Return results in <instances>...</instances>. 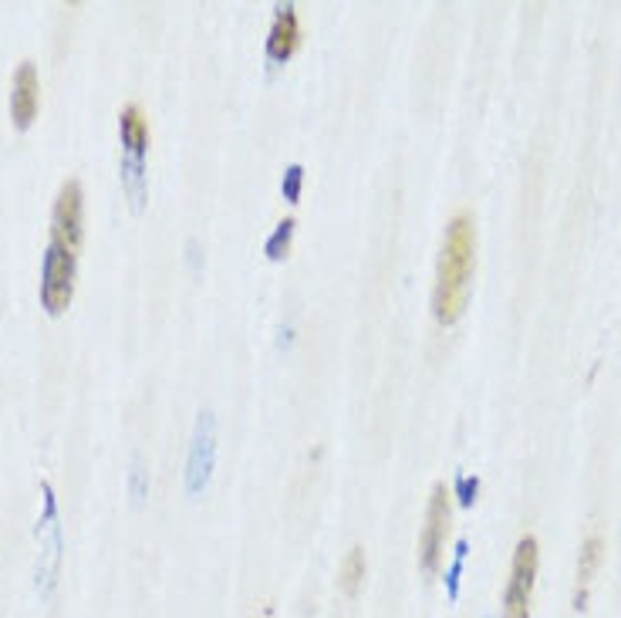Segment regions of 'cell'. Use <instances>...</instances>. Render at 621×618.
I'll return each instance as SVG.
<instances>
[{
  "label": "cell",
  "mask_w": 621,
  "mask_h": 618,
  "mask_svg": "<svg viewBox=\"0 0 621 618\" xmlns=\"http://www.w3.org/2000/svg\"><path fill=\"white\" fill-rule=\"evenodd\" d=\"M477 260V227L470 213H457L442 237L439 268H435V291H432V315L439 325H457L467 298Z\"/></svg>",
  "instance_id": "6da1fadb"
},
{
  "label": "cell",
  "mask_w": 621,
  "mask_h": 618,
  "mask_svg": "<svg viewBox=\"0 0 621 618\" xmlns=\"http://www.w3.org/2000/svg\"><path fill=\"white\" fill-rule=\"evenodd\" d=\"M538 581V538H520L513 551L510 585L503 598V618H530V598H534Z\"/></svg>",
  "instance_id": "7a4b0ae2"
},
{
  "label": "cell",
  "mask_w": 621,
  "mask_h": 618,
  "mask_svg": "<svg viewBox=\"0 0 621 618\" xmlns=\"http://www.w3.org/2000/svg\"><path fill=\"white\" fill-rule=\"evenodd\" d=\"M447 535H450V490L435 484L429 507H425V527L419 538V568L425 575H435L442 548H447Z\"/></svg>",
  "instance_id": "3957f363"
},
{
  "label": "cell",
  "mask_w": 621,
  "mask_h": 618,
  "mask_svg": "<svg viewBox=\"0 0 621 618\" xmlns=\"http://www.w3.org/2000/svg\"><path fill=\"white\" fill-rule=\"evenodd\" d=\"M74 295V250L51 240L44 253V275H41V301L51 315H61Z\"/></svg>",
  "instance_id": "277c9868"
},
{
  "label": "cell",
  "mask_w": 621,
  "mask_h": 618,
  "mask_svg": "<svg viewBox=\"0 0 621 618\" xmlns=\"http://www.w3.org/2000/svg\"><path fill=\"white\" fill-rule=\"evenodd\" d=\"M217 464V419L213 412H200L197 429H193V443H190V460H187V494L197 497L207 490Z\"/></svg>",
  "instance_id": "5b68a950"
},
{
  "label": "cell",
  "mask_w": 621,
  "mask_h": 618,
  "mask_svg": "<svg viewBox=\"0 0 621 618\" xmlns=\"http://www.w3.org/2000/svg\"><path fill=\"white\" fill-rule=\"evenodd\" d=\"M44 524L38 527L41 538V558H38V591L48 598L58 581V565H61V531H58V517H54V497L51 487H44Z\"/></svg>",
  "instance_id": "8992f818"
},
{
  "label": "cell",
  "mask_w": 621,
  "mask_h": 618,
  "mask_svg": "<svg viewBox=\"0 0 621 618\" xmlns=\"http://www.w3.org/2000/svg\"><path fill=\"white\" fill-rule=\"evenodd\" d=\"M51 240L68 250H74L81 240V187H78V180H68L58 190L54 213H51Z\"/></svg>",
  "instance_id": "52a82bcc"
},
{
  "label": "cell",
  "mask_w": 621,
  "mask_h": 618,
  "mask_svg": "<svg viewBox=\"0 0 621 618\" xmlns=\"http://www.w3.org/2000/svg\"><path fill=\"white\" fill-rule=\"evenodd\" d=\"M38 109H41L38 68L31 61H24L14 71V84H11V122H14V129H31V122L38 119Z\"/></svg>",
  "instance_id": "ba28073f"
},
{
  "label": "cell",
  "mask_w": 621,
  "mask_h": 618,
  "mask_svg": "<svg viewBox=\"0 0 621 618\" xmlns=\"http://www.w3.org/2000/svg\"><path fill=\"white\" fill-rule=\"evenodd\" d=\"M298 41H301L298 11H294V4H281L278 14H274L271 38H268V54H271L274 61H288V58L298 51Z\"/></svg>",
  "instance_id": "9c48e42d"
},
{
  "label": "cell",
  "mask_w": 621,
  "mask_h": 618,
  "mask_svg": "<svg viewBox=\"0 0 621 618\" xmlns=\"http://www.w3.org/2000/svg\"><path fill=\"white\" fill-rule=\"evenodd\" d=\"M601 558H604V541H601V535H591L578 555V578H574V608L578 611L588 608V595H591L594 575L601 568Z\"/></svg>",
  "instance_id": "30bf717a"
},
{
  "label": "cell",
  "mask_w": 621,
  "mask_h": 618,
  "mask_svg": "<svg viewBox=\"0 0 621 618\" xmlns=\"http://www.w3.org/2000/svg\"><path fill=\"white\" fill-rule=\"evenodd\" d=\"M119 132H122L126 156L146 159V152H149V122H146V112H142L139 106H126V109H122V116H119Z\"/></svg>",
  "instance_id": "8fae6325"
},
{
  "label": "cell",
  "mask_w": 621,
  "mask_h": 618,
  "mask_svg": "<svg viewBox=\"0 0 621 618\" xmlns=\"http://www.w3.org/2000/svg\"><path fill=\"white\" fill-rule=\"evenodd\" d=\"M365 575H369V558H365V551H362V548H351V551L344 555V561H341V575H338L341 591H344L348 598H354V595L362 591V585H365Z\"/></svg>",
  "instance_id": "7c38bea8"
},
{
  "label": "cell",
  "mask_w": 621,
  "mask_h": 618,
  "mask_svg": "<svg viewBox=\"0 0 621 618\" xmlns=\"http://www.w3.org/2000/svg\"><path fill=\"white\" fill-rule=\"evenodd\" d=\"M291 233H294V223H291V220H284V223L274 230V237L268 240V257H271V260H281V257L288 253V247H291Z\"/></svg>",
  "instance_id": "4fadbf2b"
},
{
  "label": "cell",
  "mask_w": 621,
  "mask_h": 618,
  "mask_svg": "<svg viewBox=\"0 0 621 618\" xmlns=\"http://www.w3.org/2000/svg\"><path fill=\"white\" fill-rule=\"evenodd\" d=\"M301 166H291L288 169V183H284V197L291 200V203H298V193H301Z\"/></svg>",
  "instance_id": "5bb4252c"
},
{
  "label": "cell",
  "mask_w": 621,
  "mask_h": 618,
  "mask_svg": "<svg viewBox=\"0 0 621 618\" xmlns=\"http://www.w3.org/2000/svg\"><path fill=\"white\" fill-rule=\"evenodd\" d=\"M460 487H463V504H473V500H477V497H473V494H477V480H473V484H470V480H460Z\"/></svg>",
  "instance_id": "9a60e30c"
}]
</instances>
